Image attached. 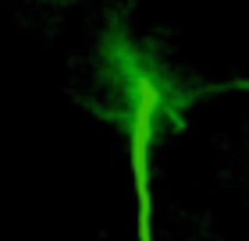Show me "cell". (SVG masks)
<instances>
[{
    "mask_svg": "<svg viewBox=\"0 0 249 241\" xmlns=\"http://www.w3.org/2000/svg\"><path fill=\"white\" fill-rule=\"evenodd\" d=\"M160 107V89L153 85L150 75L135 78V121H132V177L135 195H139V241H153L150 220V139H153V113Z\"/></svg>",
    "mask_w": 249,
    "mask_h": 241,
    "instance_id": "obj_1",
    "label": "cell"
}]
</instances>
